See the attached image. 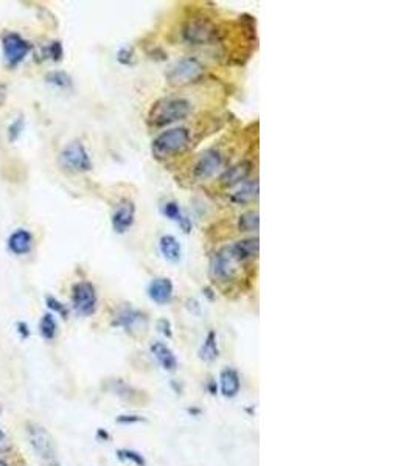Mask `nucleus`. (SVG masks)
Instances as JSON below:
<instances>
[{"mask_svg": "<svg viewBox=\"0 0 415 466\" xmlns=\"http://www.w3.org/2000/svg\"><path fill=\"white\" fill-rule=\"evenodd\" d=\"M191 112V103L185 97L172 95L154 103L148 112V123L153 128H165L170 124L182 122Z\"/></svg>", "mask_w": 415, "mask_h": 466, "instance_id": "1", "label": "nucleus"}, {"mask_svg": "<svg viewBox=\"0 0 415 466\" xmlns=\"http://www.w3.org/2000/svg\"><path fill=\"white\" fill-rule=\"evenodd\" d=\"M190 145V131L184 127L167 129L153 140L151 154L154 159L167 160L182 153Z\"/></svg>", "mask_w": 415, "mask_h": 466, "instance_id": "2", "label": "nucleus"}, {"mask_svg": "<svg viewBox=\"0 0 415 466\" xmlns=\"http://www.w3.org/2000/svg\"><path fill=\"white\" fill-rule=\"evenodd\" d=\"M204 64L199 61L198 58L185 56L170 67V70L165 73V78L168 84L182 87L198 83V81L204 77Z\"/></svg>", "mask_w": 415, "mask_h": 466, "instance_id": "3", "label": "nucleus"}, {"mask_svg": "<svg viewBox=\"0 0 415 466\" xmlns=\"http://www.w3.org/2000/svg\"><path fill=\"white\" fill-rule=\"evenodd\" d=\"M59 162L64 169L70 173H89L94 168L91 154L86 150V146L79 140H73L68 143L61 154H59Z\"/></svg>", "mask_w": 415, "mask_h": 466, "instance_id": "4", "label": "nucleus"}, {"mask_svg": "<svg viewBox=\"0 0 415 466\" xmlns=\"http://www.w3.org/2000/svg\"><path fill=\"white\" fill-rule=\"evenodd\" d=\"M27 435H28L30 445H32L36 455H38L41 460H44L50 466L59 465L55 441H53V439H51V435L47 432L46 427L34 425V423L28 425Z\"/></svg>", "mask_w": 415, "mask_h": 466, "instance_id": "5", "label": "nucleus"}, {"mask_svg": "<svg viewBox=\"0 0 415 466\" xmlns=\"http://www.w3.org/2000/svg\"><path fill=\"white\" fill-rule=\"evenodd\" d=\"M218 27L203 18L187 20L182 28V38L189 46H207L218 39Z\"/></svg>", "mask_w": 415, "mask_h": 466, "instance_id": "6", "label": "nucleus"}, {"mask_svg": "<svg viewBox=\"0 0 415 466\" xmlns=\"http://www.w3.org/2000/svg\"><path fill=\"white\" fill-rule=\"evenodd\" d=\"M240 263H236L231 249L227 246H222L219 250L215 252L210 261V277L218 283H229L235 278L236 268Z\"/></svg>", "mask_w": 415, "mask_h": 466, "instance_id": "7", "label": "nucleus"}, {"mask_svg": "<svg viewBox=\"0 0 415 466\" xmlns=\"http://www.w3.org/2000/svg\"><path fill=\"white\" fill-rule=\"evenodd\" d=\"M72 306L79 316H92L98 306L97 290L91 282H78L72 287Z\"/></svg>", "mask_w": 415, "mask_h": 466, "instance_id": "8", "label": "nucleus"}, {"mask_svg": "<svg viewBox=\"0 0 415 466\" xmlns=\"http://www.w3.org/2000/svg\"><path fill=\"white\" fill-rule=\"evenodd\" d=\"M2 50L6 65L14 69L32 53L33 44L22 38L19 33H6L2 38Z\"/></svg>", "mask_w": 415, "mask_h": 466, "instance_id": "9", "label": "nucleus"}, {"mask_svg": "<svg viewBox=\"0 0 415 466\" xmlns=\"http://www.w3.org/2000/svg\"><path fill=\"white\" fill-rule=\"evenodd\" d=\"M224 165V154L221 153L218 148H207L196 160V164L193 167V176L195 179L203 182L210 179L215 174H217L219 169Z\"/></svg>", "mask_w": 415, "mask_h": 466, "instance_id": "10", "label": "nucleus"}, {"mask_svg": "<svg viewBox=\"0 0 415 466\" xmlns=\"http://www.w3.org/2000/svg\"><path fill=\"white\" fill-rule=\"evenodd\" d=\"M136 213L137 207L131 201V199H122L120 202L115 205V209L110 214V226L117 235H123L132 228L136 223Z\"/></svg>", "mask_w": 415, "mask_h": 466, "instance_id": "11", "label": "nucleus"}, {"mask_svg": "<svg viewBox=\"0 0 415 466\" xmlns=\"http://www.w3.org/2000/svg\"><path fill=\"white\" fill-rule=\"evenodd\" d=\"M148 297L158 305H167L173 300L174 285L168 277H155L148 285Z\"/></svg>", "mask_w": 415, "mask_h": 466, "instance_id": "12", "label": "nucleus"}, {"mask_svg": "<svg viewBox=\"0 0 415 466\" xmlns=\"http://www.w3.org/2000/svg\"><path fill=\"white\" fill-rule=\"evenodd\" d=\"M229 249H231L236 263H246L254 260L260 254V241H258L257 236L255 238L254 236L252 238H243L229 244Z\"/></svg>", "mask_w": 415, "mask_h": 466, "instance_id": "13", "label": "nucleus"}, {"mask_svg": "<svg viewBox=\"0 0 415 466\" xmlns=\"http://www.w3.org/2000/svg\"><path fill=\"white\" fill-rule=\"evenodd\" d=\"M252 171V164L249 160H241L238 164L226 168L222 174L219 176V183L226 188H232L235 185H240L244 181H248V177Z\"/></svg>", "mask_w": 415, "mask_h": 466, "instance_id": "14", "label": "nucleus"}, {"mask_svg": "<svg viewBox=\"0 0 415 466\" xmlns=\"http://www.w3.org/2000/svg\"><path fill=\"white\" fill-rule=\"evenodd\" d=\"M146 323H148V319L142 311H137L131 306L123 308L120 313L115 316V321H114V325L124 328L126 331H136V330L146 328Z\"/></svg>", "mask_w": 415, "mask_h": 466, "instance_id": "15", "label": "nucleus"}, {"mask_svg": "<svg viewBox=\"0 0 415 466\" xmlns=\"http://www.w3.org/2000/svg\"><path fill=\"white\" fill-rule=\"evenodd\" d=\"M8 250L14 255H27L33 249V235L27 228H16L6 241Z\"/></svg>", "mask_w": 415, "mask_h": 466, "instance_id": "16", "label": "nucleus"}, {"mask_svg": "<svg viewBox=\"0 0 415 466\" xmlns=\"http://www.w3.org/2000/svg\"><path fill=\"white\" fill-rule=\"evenodd\" d=\"M160 213L164 214L167 219L173 221V223H176L177 226H179L184 231V233L191 232V227H193V224H191L190 218L182 212L181 205L177 204L176 201H165L164 204L160 205Z\"/></svg>", "mask_w": 415, "mask_h": 466, "instance_id": "17", "label": "nucleus"}, {"mask_svg": "<svg viewBox=\"0 0 415 466\" xmlns=\"http://www.w3.org/2000/svg\"><path fill=\"white\" fill-rule=\"evenodd\" d=\"M159 250L160 255L165 258L170 263H179L182 258V246L179 240L176 238L174 235L165 233L160 236L159 240Z\"/></svg>", "mask_w": 415, "mask_h": 466, "instance_id": "18", "label": "nucleus"}, {"mask_svg": "<svg viewBox=\"0 0 415 466\" xmlns=\"http://www.w3.org/2000/svg\"><path fill=\"white\" fill-rule=\"evenodd\" d=\"M258 187H260V185H258V179L244 181L231 195V201L235 205H248L254 202L258 198Z\"/></svg>", "mask_w": 415, "mask_h": 466, "instance_id": "19", "label": "nucleus"}, {"mask_svg": "<svg viewBox=\"0 0 415 466\" xmlns=\"http://www.w3.org/2000/svg\"><path fill=\"white\" fill-rule=\"evenodd\" d=\"M150 350L153 353V356L155 358V361L159 362L160 367L167 370V372H174L177 368V359H176V354L173 353V350L170 349V347L164 342H154L151 344Z\"/></svg>", "mask_w": 415, "mask_h": 466, "instance_id": "20", "label": "nucleus"}, {"mask_svg": "<svg viewBox=\"0 0 415 466\" xmlns=\"http://www.w3.org/2000/svg\"><path fill=\"white\" fill-rule=\"evenodd\" d=\"M219 386H221V394L227 398H234L238 395V391L241 389V380L238 372L231 367L222 370L219 375Z\"/></svg>", "mask_w": 415, "mask_h": 466, "instance_id": "21", "label": "nucleus"}, {"mask_svg": "<svg viewBox=\"0 0 415 466\" xmlns=\"http://www.w3.org/2000/svg\"><path fill=\"white\" fill-rule=\"evenodd\" d=\"M218 354H219V350H218L217 335H215V331H209L201 345V349H199V358L205 362H213L218 358Z\"/></svg>", "mask_w": 415, "mask_h": 466, "instance_id": "22", "label": "nucleus"}, {"mask_svg": "<svg viewBox=\"0 0 415 466\" xmlns=\"http://www.w3.org/2000/svg\"><path fill=\"white\" fill-rule=\"evenodd\" d=\"M260 227V214L257 210L244 212L238 216V231L243 233H254Z\"/></svg>", "mask_w": 415, "mask_h": 466, "instance_id": "23", "label": "nucleus"}, {"mask_svg": "<svg viewBox=\"0 0 415 466\" xmlns=\"http://www.w3.org/2000/svg\"><path fill=\"white\" fill-rule=\"evenodd\" d=\"M46 81L50 86L63 89V91H65V89H70L73 86L72 77L64 70H51V72H49L46 75Z\"/></svg>", "mask_w": 415, "mask_h": 466, "instance_id": "24", "label": "nucleus"}, {"mask_svg": "<svg viewBox=\"0 0 415 466\" xmlns=\"http://www.w3.org/2000/svg\"><path fill=\"white\" fill-rule=\"evenodd\" d=\"M39 332L41 336L46 340H53L56 337L58 332V323L55 321V317L51 313H47L42 316V319L39 322Z\"/></svg>", "mask_w": 415, "mask_h": 466, "instance_id": "25", "label": "nucleus"}, {"mask_svg": "<svg viewBox=\"0 0 415 466\" xmlns=\"http://www.w3.org/2000/svg\"><path fill=\"white\" fill-rule=\"evenodd\" d=\"M44 56L50 58L51 61H61L63 56H64V48H63V44L59 41H53L50 42L47 47H44Z\"/></svg>", "mask_w": 415, "mask_h": 466, "instance_id": "26", "label": "nucleus"}, {"mask_svg": "<svg viewBox=\"0 0 415 466\" xmlns=\"http://www.w3.org/2000/svg\"><path fill=\"white\" fill-rule=\"evenodd\" d=\"M117 61L122 65H134L136 63V51L134 47L123 46L117 51Z\"/></svg>", "mask_w": 415, "mask_h": 466, "instance_id": "27", "label": "nucleus"}, {"mask_svg": "<svg viewBox=\"0 0 415 466\" xmlns=\"http://www.w3.org/2000/svg\"><path fill=\"white\" fill-rule=\"evenodd\" d=\"M24 129H25L24 117L19 115V117L16 118V120H13V122L10 123L8 131H6V132H8V140H10V142H11V143L16 142V140L22 136V132H24Z\"/></svg>", "mask_w": 415, "mask_h": 466, "instance_id": "28", "label": "nucleus"}, {"mask_svg": "<svg viewBox=\"0 0 415 466\" xmlns=\"http://www.w3.org/2000/svg\"><path fill=\"white\" fill-rule=\"evenodd\" d=\"M46 303H47V306L50 311H55L56 314L59 316H63L64 319H68V316H69V311L68 308H65L61 302H59L58 299L55 297H51V295H47L46 297Z\"/></svg>", "mask_w": 415, "mask_h": 466, "instance_id": "29", "label": "nucleus"}, {"mask_svg": "<svg viewBox=\"0 0 415 466\" xmlns=\"http://www.w3.org/2000/svg\"><path fill=\"white\" fill-rule=\"evenodd\" d=\"M118 455H120L122 458H126V460H129L132 463H136L137 466H145V458L142 457V454L136 453V451H128V449L118 451Z\"/></svg>", "mask_w": 415, "mask_h": 466, "instance_id": "30", "label": "nucleus"}, {"mask_svg": "<svg viewBox=\"0 0 415 466\" xmlns=\"http://www.w3.org/2000/svg\"><path fill=\"white\" fill-rule=\"evenodd\" d=\"M158 328L162 332V335H165L167 337H172L173 331H172V322L167 321V319H160L158 322Z\"/></svg>", "mask_w": 415, "mask_h": 466, "instance_id": "31", "label": "nucleus"}, {"mask_svg": "<svg viewBox=\"0 0 415 466\" xmlns=\"http://www.w3.org/2000/svg\"><path fill=\"white\" fill-rule=\"evenodd\" d=\"M18 331L22 339H28L30 337V330H28V325L25 322H19L18 323Z\"/></svg>", "mask_w": 415, "mask_h": 466, "instance_id": "32", "label": "nucleus"}, {"mask_svg": "<svg viewBox=\"0 0 415 466\" xmlns=\"http://www.w3.org/2000/svg\"><path fill=\"white\" fill-rule=\"evenodd\" d=\"M6 449H8V440H6V435L0 429V453H5Z\"/></svg>", "mask_w": 415, "mask_h": 466, "instance_id": "33", "label": "nucleus"}, {"mask_svg": "<svg viewBox=\"0 0 415 466\" xmlns=\"http://www.w3.org/2000/svg\"><path fill=\"white\" fill-rule=\"evenodd\" d=\"M0 466H8V465H6V463L2 462V460H0Z\"/></svg>", "mask_w": 415, "mask_h": 466, "instance_id": "34", "label": "nucleus"}]
</instances>
